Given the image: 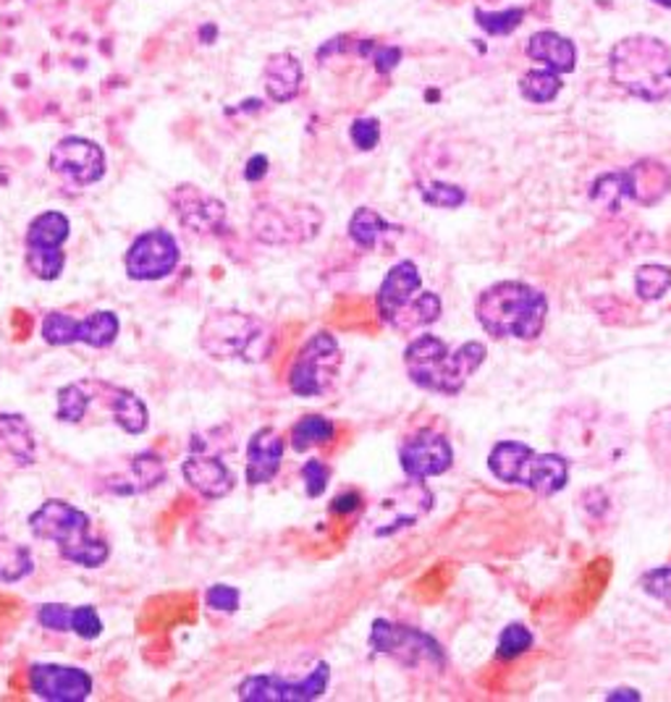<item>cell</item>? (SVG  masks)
Segmentation results:
<instances>
[{
	"label": "cell",
	"instance_id": "1",
	"mask_svg": "<svg viewBox=\"0 0 671 702\" xmlns=\"http://www.w3.org/2000/svg\"><path fill=\"white\" fill-rule=\"evenodd\" d=\"M486 359L488 346L483 341H462L451 349L434 333H419L404 346L406 378L417 389L438 396H460Z\"/></svg>",
	"mask_w": 671,
	"mask_h": 702
},
{
	"label": "cell",
	"instance_id": "2",
	"mask_svg": "<svg viewBox=\"0 0 671 702\" xmlns=\"http://www.w3.org/2000/svg\"><path fill=\"white\" fill-rule=\"evenodd\" d=\"M475 318L496 341H535L548 320V296L525 281H499L475 299Z\"/></svg>",
	"mask_w": 671,
	"mask_h": 702
},
{
	"label": "cell",
	"instance_id": "3",
	"mask_svg": "<svg viewBox=\"0 0 671 702\" xmlns=\"http://www.w3.org/2000/svg\"><path fill=\"white\" fill-rule=\"evenodd\" d=\"M611 82L643 102L671 98V50L661 37L632 35L609 53Z\"/></svg>",
	"mask_w": 671,
	"mask_h": 702
},
{
	"label": "cell",
	"instance_id": "4",
	"mask_svg": "<svg viewBox=\"0 0 671 702\" xmlns=\"http://www.w3.org/2000/svg\"><path fill=\"white\" fill-rule=\"evenodd\" d=\"M29 530L37 540L56 543L63 562L100 569L111 558V545L89 532V517L74 504L61 498H50L29 514Z\"/></svg>",
	"mask_w": 671,
	"mask_h": 702
},
{
	"label": "cell",
	"instance_id": "5",
	"mask_svg": "<svg viewBox=\"0 0 671 702\" xmlns=\"http://www.w3.org/2000/svg\"><path fill=\"white\" fill-rule=\"evenodd\" d=\"M376 309L380 323L389 325L391 331L412 333L434 325L441 318L443 305L436 292L423 288V275L415 262L402 260L380 281Z\"/></svg>",
	"mask_w": 671,
	"mask_h": 702
},
{
	"label": "cell",
	"instance_id": "6",
	"mask_svg": "<svg viewBox=\"0 0 671 702\" xmlns=\"http://www.w3.org/2000/svg\"><path fill=\"white\" fill-rule=\"evenodd\" d=\"M276 336L266 320L255 315L236 312V309H223L205 318L199 328V346L212 359L221 362H247L257 365L266 362L273 352Z\"/></svg>",
	"mask_w": 671,
	"mask_h": 702
},
{
	"label": "cell",
	"instance_id": "7",
	"mask_svg": "<svg viewBox=\"0 0 671 702\" xmlns=\"http://www.w3.org/2000/svg\"><path fill=\"white\" fill-rule=\"evenodd\" d=\"M671 189V171L661 160H637L630 169L606 171L590 184V202L606 212H619L624 202L656 208Z\"/></svg>",
	"mask_w": 671,
	"mask_h": 702
},
{
	"label": "cell",
	"instance_id": "8",
	"mask_svg": "<svg viewBox=\"0 0 671 702\" xmlns=\"http://www.w3.org/2000/svg\"><path fill=\"white\" fill-rule=\"evenodd\" d=\"M367 648L373 653L386 655V658L402 663L406 668H447V650L434 635L423 632V629L410 627V624L389 621V618H376L370 624V635H367Z\"/></svg>",
	"mask_w": 671,
	"mask_h": 702
},
{
	"label": "cell",
	"instance_id": "9",
	"mask_svg": "<svg viewBox=\"0 0 671 702\" xmlns=\"http://www.w3.org/2000/svg\"><path fill=\"white\" fill-rule=\"evenodd\" d=\"M341 365H344V357H341L339 338L328 331L313 333L300 346L292 367H289V391L300 398L326 396L339 378Z\"/></svg>",
	"mask_w": 671,
	"mask_h": 702
},
{
	"label": "cell",
	"instance_id": "10",
	"mask_svg": "<svg viewBox=\"0 0 671 702\" xmlns=\"http://www.w3.org/2000/svg\"><path fill=\"white\" fill-rule=\"evenodd\" d=\"M322 212L307 202H266L252 212L249 229L255 239L273 247L305 244L320 234Z\"/></svg>",
	"mask_w": 671,
	"mask_h": 702
},
{
	"label": "cell",
	"instance_id": "11",
	"mask_svg": "<svg viewBox=\"0 0 671 702\" xmlns=\"http://www.w3.org/2000/svg\"><path fill=\"white\" fill-rule=\"evenodd\" d=\"M331 687V666L320 661L305 679H283L279 674H252L236 687L244 702H313Z\"/></svg>",
	"mask_w": 671,
	"mask_h": 702
},
{
	"label": "cell",
	"instance_id": "12",
	"mask_svg": "<svg viewBox=\"0 0 671 702\" xmlns=\"http://www.w3.org/2000/svg\"><path fill=\"white\" fill-rule=\"evenodd\" d=\"M121 320L111 309H95L87 315V320H76L71 315L50 312L42 320L40 336L50 346H71L84 344L93 349H108L115 338H119Z\"/></svg>",
	"mask_w": 671,
	"mask_h": 702
},
{
	"label": "cell",
	"instance_id": "13",
	"mask_svg": "<svg viewBox=\"0 0 671 702\" xmlns=\"http://www.w3.org/2000/svg\"><path fill=\"white\" fill-rule=\"evenodd\" d=\"M179 260H182V249L176 236L168 234L166 229H152L132 242L124 255V268L129 279L137 283L163 281L176 270Z\"/></svg>",
	"mask_w": 671,
	"mask_h": 702
},
{
	"label": "cell",
	"instance_id": "14",
	"mask_svg": "<svg viewBox=\"0 0 671 702\" xmlns=\"http://www.w3.org/2000/svg\"><path fill=\"white\" fill-rule=\"evenodd\" d=\"M399 467L406 480L425 482L430 478H441L454 467V446L441 430L419 428L404 438L399 446Z\"/></svg>",
	"mask_w": 671,
	"mask_h": 702
},
{
	"label": "cell",
	"instance_id": "15",
	"mask_svg": "<svg viewBox=\"0 0 671 702\" xmlns=\"http://www.w3.org/2000/svg\"><path fill=\"white\" fill-rule=\"evenodd\" d=\"M50 171L76 186H93L106 176L108 160L98 141L87 137H63L48 158Z\"/></svg>",
	"mask_w": 671,
	"mask_h": 702
},
{
	"label": "cell",
	"instance_id": "16",
	"mask_svg": "<svg viewBox=\"0 0 671 702\" xmlns=\"http://www.w3.org/2000/svg\"><path fill=\"white\" fill-rule=\"evenodd\" d=\"M29 689L48 702H84L93 694L95 681L89 672L61 663H35L29 668Z\"/></svg>",
	"mask_w": 671,
	"mask_h": 702
},
{
	"label": "cell",
	"instance_id": "17",
	"mask_svg": "<svg viewBox=\"0 0 671 702\" xmlns=\"http://www.w3.org/2000/svg\"><path fill=\"white\" fill-rule=\"evenodd\" d=\"M179 223L197 236H216L225 229V205L195 184H179L171 192Z\"/></svg>",
	"mask_w": 671,
	"mask_h": 702
},
{
	"label": "cell",
	"instance_id": "18",
	"mask_svg": "<svg viewBox=\"0 0 671 702\" xmlns=\"http://www.w3.org/2000/svg\"><path fill=\"white\" fill-rule=\"evenodd\" d=\"M182 475L186 485L208 501L225 498L236 485L234 472L225 467V461L212 454H205V448L199 443H195V451L184 459Z\"/></svg>",
	"mask_w": 671,
	"mask_h": 702
},
{
	"label": "cell",
	"instance_id": "19",
	"mask_svg": "<svg viewBox=\"0 0 671 702\" xmlns=\"http://www.w3.org/2000/svg\"><path fill=\"white\" fill-rule=\"evenodd\" d=\"M283 454H286V441L276 428L255 430L247 443V469H244V480L249 488L268 485L279 478Z\"/></svg>",
	"mask_w": 671,
	"mask_h": 702
},
{
	"label": "cell",
	"instance_id": "20",
	"mask_svg": "<svg viewBox=\"0 0 671 702\" xmlns=\"http://www.w3.org/2000/svg\"><path fill=\"white\" fill-rule=\"evenodd\" d=\"M535 459V448L522 441H499L488 454V469L503 485H527Z\"/></svg>",
	"mask_w": 671,
	"mask_h": 702
},
{
	"label": "cell",
	"instance_id": "21",
	"mask_svg": "<svg viewBox=\"0 0 671 702\" xmlns=\"http://www.w3.org/2000/svg\"><path fill=\"white\" fill-rule=\"evenodd\" d=\"M525 53L530 61L544 63L546 69L557 71V74H572L577 69V48L570 37L559 35L553 29H540L527 40Z\"/></svg>",
	"mask_w": 671,
	"mask_h": 702
},
{
	"label": "cell",
	"instance_id": "22",
	"mask_svg": "<svg viewBox=\"0 0 671 702\" xmlns=\"http://www.w3.org/2000/svg\"><path fill=\"white\" fill-rule=\"evenodd\" d=\"M305 71H302L300 58L292 53H273L263 69V87H266L268 100L273 102H292L300 95Z\"/></svg>",
	"mask_w": 671,
	"mask_h": 702
},
{
	"label": "cell",
	"instance_id": "23",
	"mask_svg": "<svg viewBox=\"0 0 671 702\" xmlns=\"http://www.w3.org/2000/svg\"><path fill=\"white\" fill-rule=\"evenodd\" d=\"M570 482V459L551 451H535L530 478H527L525 491H530L540 498H551L561 493Z\"/></svg>",
	"mask_w": 671,
	"mask_h": 702
},
{
	"label": "cell",
	"instance_id": "24",
	"mask_svg": "<svg viewBox=\"0 0 671 702\" xmlns=\"http://www.w3.org/2000/svg\"><path fill=\"white\" fill-rule=\"evenodd\" d=\"M0 441L3 448L14 456L16 464L29 467L37 459V441L32 433V424L24 415H14V411H3L0 415Z\"/></svg>",
	"mask_w": 671,
	"mask_h": 702
},
{
	"label": "cell",
	"instance_id": "25",
	"mask_svg": "<svg viewBox=\"0 0 671 702\" xmlns=\"http://www.w3.org/2000/svg\"><path fill=\"white\" fill-rule=\"evenodd\" d=\"M108 409H111L113 422L119 424L121 430H126L129 435H142L147 428H150V411H147V404L134 394V391L115 389V385H108Z\"/></svg>",
	"mask_w": 671,
	"mask_h": 702
},
{
	"label": "cell",
	"instance_id": "26",
	"mask_svg": "<svg viewBox=\"0 0 671 702\" xmlns=\"http://www.w3.org/2000/svg\"><path fill=\"white\" fill-rule=\"evenodd\" d=\"M71 234V221L61 210H45L32 218L24 234V247L29 249H56L63 247Z\"/></svg>",
	"mask_w": 671,
	"mask_h": 702
},
{
	"label": "cell",
	"instance_id": "27",
	"mask_svg": "<svg viewBox=\"0 0 671 702\" xmlns=\"http://www.w3.org/2000/svg\"><path fill=\"white\" fill-rule=\"evenodd\" d=\"M391 231H399L396 225H391L386 221L383 215H380L378 210L373 208H357L352 212L350 218V229H346V234H350V239L357 244L359 249H367V253H373V249H378V244L386 239V236L391 234Z\"/></svg>",
	"mask_w": 671,
	"mask_h": 702
},
{
	"label": "cell",
	"instance_id": "28",
	"mask_svg": "<svg viewBox=\"0 0 671 702\" xmlns=\"http://www.w3.org/2000/svg\"><path fill=\"white\" fill-rule=\"evenodd\" d=\"M335 438V422L326 415H307L302 420L294 422L292 433H289V443L296 454H305V451L315 446H326Z\"/></svg>",
	"mask_w": 671,
	"mask_h": 702
},
{
	"label": "cell",
	"instance_id": "29",
	"mask_svg": "<svg viewBox=\"0 0 671 702\" xmlns=\"http://www.w3.org/2000/svg\"><path fill=\"white\" fill-rule=\"evenodd\" d=\"M561 87V74L551 69H530L527 74H522L520 79V93L527 102H535V106H546V102H553L559 98Z\"/></svg>",
	"mask_w": 671,
	"mask_h": 702
},
{
	"label": "cell",
	"instance_id": "30",
	"mask_svg": "<svg viewBox=\"0 0 671 702\" xmlns=\"http://www.w3.org/2000/svg\"><path fill=\"white\" fill-rule=\"evenodd\" d=\"M95 383H69L58 391V409L56 420L61 422H82L84 415L89 411V402H93Z\"/></svg>",
	"mask_w": 671,
	"mask_h": 702
},
{
	"label": "cell",
	"instance_id": "31",
	"mask_svg": "<svg viewBox=\"0 0 671 702\" xmlns=\"http://www.w3.org/2000/svg\"><path fill=\"white\" fill-rule=\"evenodd\" d=\"M669 292H671V268L648 262V266H640L635 270V294L640 296L643 301H658Z\"/></svg>",
	"mask_w": 671,
	"mask_h": 702
},
{
	"label": "cell",
	"instance_id": "32",
	"mask_svg": "<svg viewBox=\"0 0 671 702\" xmlns=\"http://www.w3.org/2000/svg\"><path fill=\"white\" fill-rule=\"evenodd\" d=\"M32 571H35V562H32L27 545L0 540V579L3 582H19V579L29 577Z\"/></svg>",
	"mask_w": 671,
	"mask_h": 702
},
{
	"label": "cell",
	"instance_id": "33",
	"mask_svg": "<svg viewBox=\"0 0 671 702\" xmlns=\"http://www.w3.org/2000/svg\"><path fill=\"white\" fill-rule=\"evenodd\" d=\"M132 493H145L166 480V464L155 451H142L132 459Z\"/></svg>",
	"mask_w": 671,
	"mask_h": 702
},
{
	"label": "cell",
	"instance_id": "34",
	"mask_svg": "<svg viewBox=\"0 0 671 702\" xmlns=\"http://www.w3.org/2000/svg\"><path fill=\"white\" fill-rule=\"evenodd\" d=\"M24 262H27L29 273L40 281H58L61 279L63 268H66V253L63 247L56 249H29L24 247Z\"/></svg>",
	"mask_w": 671,
	"mask_h": 702
},
{
	"label": "cell",
	"instance_id": "35",
	"mask_svg": "<svg viewBox=\"0 0 671 702\" xmlns=\"http://www.w3.org/2000/svg\"><path fill=\"white\" fill-rule=\"evenodd\" d=\"M535 645V635L525 624H507L501 629L499 642H496V658L499 661H517L525 653H530Z\"/></svg>",
	"mask_w": 671,
	"mask_h": 702
},
{
	"label": "cell",
	"instance_id": "36",
	"mask_svg": "<svg viewBox=\"0 0 671 702\" xmlns=\"http://www.w3.org/2000/svg\"><path fill=\"white\" fill-rule=\"evenodd\" d=\"M477 27H480L486 35L490 37H507L512 35L514 29L525 22V9H503V11H483L475 9L473 11Z\"/></svg>",
	"mask_w": 671,
	"mask_h": 702
},
{
	"label": "cell",
	"instance_id": "37",
	"mask_svg": "<svg viewBox=\"0 0 671 702\" xmlns=\"http://www.w3.org/2000/svg\"><path fill=\"white\" fill-rule=\"evenodd\" d=\"M419 197H423L425 205H430V208H441V210H456L467 202V192H464L460 184H449V182L419 184Z\"/></svg>",
	"mask_w": 671,
	"mask_h": 702
},
{
	"label": "cell",
	"instance_id": "38",
	"mask_svg": "<svg viewBox=\"0 0 671 702\" xmlns=\"http://www.w3.org/2000/svg\"><path fill=\"white\" fill-rule=\"evenodd\" d=\"M640 588L645 595H650L654 601L671 608V564L656 566V569L645 571L640 577Z\"/></svg>",
	"mask_w": 671,
	"mask_h": 702
},
{
	"label": "cell",
	"instance_id": "39",
	"mask_svg": "<svg viewBox=\"0 0 671 702\" xmlns=\"http://www.w3.org/2000/svg\"><path fill=\"white\" fill-rule=\"evenodd\" d=\"M71 632L82 640H98L102 621L95 605H71Z\"/></svg>",
	"mask_w": 671,
	"mask_h": 702
},
{
	"label": "cell",
	"instance_id": "40",
	"mask_svg": "<svg viewBox=\"0 0 671 702\" xmlns=\"http://www.w3.org/2000/svg\"><path fill=\"white\" fill-rule=\"evenodd\" d=\"M302 482H305L307 498H320L331 485V467L320 459H307L302 464Z\"/></svg>",
	"mask_w": 671,
	"mask_h": 702
},
{
	"label": "cell",
	"instance_id": "41",
	"mask_svg": "<svg viewBox=\"0 0 671 702\" xmlns=\"http://www.w3.org/2000/svg\"><path fill=\"white\" fill-rule=\"evenodd\" d=\"M350 139L359 152L376 150V147L380 145V121L373 119V115L354 119L352 126H350Z\"/></svg>",
	"mask_w": 671,
	"mask_h": 702
},
{
	"label": "cell",
	"instance_id": "42",
	"mask_svg": "<svg viewBox=\"0 0 671 702\" xmlns=\"http://www.w3.org/2000/svg\"><path fill=\"white\" fill-rule=\"evenodd\" d=\"M37 624L50 632H71V605L42 603L37 608Z\"/></svg>",
	"mask_w": 671,
	"mask_h": 702
},
{
	"label": "cell",
	"instance_id": "43",
	"mask_svg": "<svg viewBox=\"0 0 671 702\" xmlns=\"http://www.w3.org/2000/svg\"><path fill=\"white\" fill-rule=\"evenodd\" d=\"M205 603H208L212 611H221V614H236L239 603H242V592H239L234 584H212V588L205 592Z\"/></svg>",
	"mask_w": 671,
	"mask_h": 702
},
{
	"label": "cell",
	"instance_id": "44",
	"mask_svg": "<svg viewBox=\"0 0 671 702\" xmlns=\"http://www.w3.org/2000/svg\"><path fill=\"white\" fill-rule=\"evenodd\" d=\"M402 56H404L402 48H396V45H376V42H373L370 53H367L378 74H391V71L402 63Z\"/></svg>",
	"mask_w": 671,
	"mask_h": 702
},
{
	"label": "cell",
	"instance_id": "45",
	"mask_svg": "<svg viewBox=\"0 0 671 702\" xmlns=\"http://www.w3.org/2000/svg\"><path fill=\"white\" fill-rule=\"evenodd\" d=\"M266 176H268V158L266 155H252L247 165H244V178H247L249 184H257Z\"/></svg>",
	"mask_w": 671,
	"mask_h": 702
},
{
	"label": "cell",
	"instance_id": "46",
	"mask_svg": "<svg viewBox=\"0 0 671 702\" xmlns=\"http://www.w3.org/2000/svg\"><path fill=\"white\" fill-rule=\"evenodd\" d=\"M363 506V498H359V493H344V495H339V498H333V504H331V512L333 514H352V512H357V508Z\"/></svg>",
	"mask_w": 671,
	"mask_h": 702
},
{
	"label": "cell",
	"instance_id": "47",
	"mask_svg": "<svg viewBox=\"0 0 671 702\" xmlns=\"http://www.w3.org/2000/svg\"><path fill=\"white\" fill-rule=\"evenodd\" d=\"M606 700H643V694L637 692V689H630V687H619V689H611L609 694H606Z\"/></svg>",
	"mask_w": 671,
	"mask_h": 702
},
{
	"label": "cell",
	"instance_id": "48",
	"mask_svg": "<svg viewBox=\"0 0 671 702\" xmlns=\"http://www.w3.org/2000/svg\"><path fill=\"white\" fill-rule=\"evenodd\" d=\"M199 37H203L205 45H210L212 37H216V27H210V24H205V27L199 29Z\"/></svg>",
	"mask_w": 671,
	"mask_h": 702
},
{
	"label": "cell",
	"instance_id": "49",
	"mask_svg": "<svg viewBox=\"0 0 671 702\" xmlns=\"http://www.w3.org/2000/svg\"><path fill=\"white\" fill-rule=\"evenodd\" d=\"M656 5H661V9H671V0H654Z\"/></svg>",
	"mask_w": 671,
	"mask_h": 702
}]
</instances>
